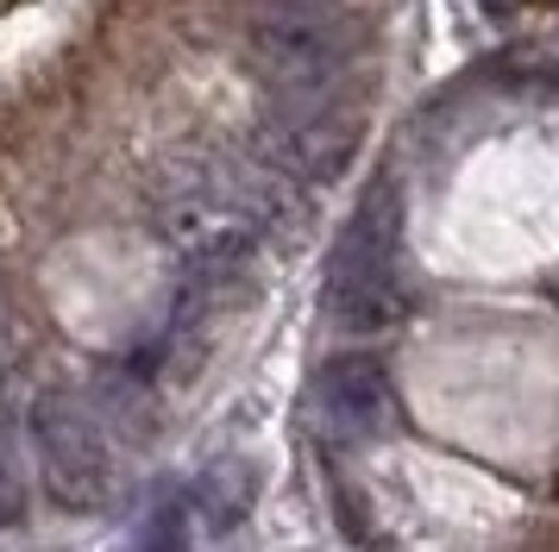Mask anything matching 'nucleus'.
I'll use <instances>...</instances> for the list:
<instances>
[{"label": "nucleus", "instance_id": "nucleus-6", "mask_svg": "<svg viewBox=\"0 0 559 552\" xmlns=\"http://www.w3.org/2000/svg\"><path fill=\"white\" fill-rule=\"evenodd\" d=\"M252 496H258L252 465H239V458H221V465L202 477V490H195V508H202V521L214 527V533H233V527L246 521Z\"/></svg>", "mask_w": 559, "mask_h": 552}, {"label": "nucleus", "instance_id": "nucleus-2", "mask_svg": "<svg viewBox=\"0 0 559 552\" xmlns=\"http://www.w3.org/2000/svg\"><path fill=\"white\" fill-rule=\"evenodd\" d=\"M32 458H38V477H45V496L63 515H102L120 490L107 427L70 396L32 401Z\"/></svg>", "mask_w": 559, "mask_h": 552}, {"label": "nucleus", "instance_id": "nucleus-8", "mask_svg": "<svg viewBox=\"0 0 559 552\" xmlns=\"http://www.w3.org/2000/svg\"><path fill=\"white\" fill-rule=\"evenodd\" d=\"M182 527H189V508L182 502H157L152 521H145V552H182Z\"/></svg>", "mask_w": 559, "mask_h": 552}, {"label": "nucleus", "instance_id": "nucleus-1", "mask_svg": "<svg viewBox=\"0 0 559 552\" xmlns=\"http://www.w3.org/2000/svg\"><path fill=\"white\" fill-rule=\"evenodd\" d=\"M396 195H378L358 207V220L346 226V239L333 251L328 271V308L333 326L346 333H383L390 321H403V283H396Z\"/></svg>", "mask_w": 559, "mask_h": 552}, {"label": "nucleus", "instance_id": "nucleus-3", "mask_svg": "<svg viewBox=\"0 0 559 552\" xmlns=\"http://www.w3.org/2000/svg\"><path fill=\"white\" fill-rule=\"evenodd\" d=\"M353 50V25L340 20L333 7L314 13H252L246 32V63H252L283 100H314L328 95Z\"/></svg>", "mask_w": 559, "mask_h": 552}, {"label": "nucleus", "instance_id": "nucleus-4", "mask_svg": "<svg viewBox=\"0 0 559 552\" xmlns=\"http://www.w3.org/2000/svg\"><path fill=\"white\" fill-rule=\"evenodd\" d=\"M358 145V120L346 107H333L328 95L289 100L283 120L264 132V164L289 182H333L346 170V157Z\"/></svg>", "mask_w": 559, "mask_h": 552}, {"label": "nucleus", "instance_id": "nucleus-5", "mask_svg": "<svg viewBox=\"0 0 559 552\" xmlns=\"http://www.w3.org/2000/svg\"><path fill=\"white\" fill-rule=\"evenodd\" d=\"M314 415L333 440H371L396 421V389L371 351H340L314 376Z\"/></svg>", "mask_w": 559, "mask_h": 552}, {"label": "nucleus", "instance_id": "nucleus-7", "mask_svg": "<svg viewBox=\"0 0 559 552\" xmlns=\"http://www.w3.org/2000/svg\"><path fill=\"white\" fill-rule=\"evenodd\" d=\"M20 515H26V483L13 465V433L0 421V527H20Z\"/></svg>", "mask_w": 559, "mask_h": 552}]
</instances>
